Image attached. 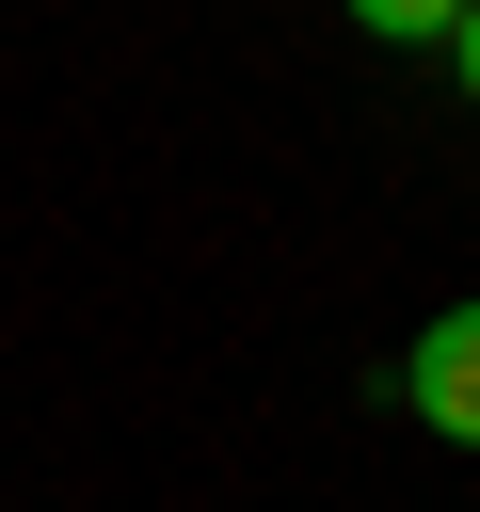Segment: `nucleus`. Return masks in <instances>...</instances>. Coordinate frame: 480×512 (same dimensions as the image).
Returning <instances> with one entry per match:
<instances>
[{
  "instance_id": "f257e3e1",
  "label": "nucleus",
  "mask_w": 480,
  "mask_h": 512,
  "mask_svg": "<svg viewBox=\"0 0 480 512\" xmlns=\"http://www.w3.org/2000/svg\"><path fill=\"white\" fill-rule=\"evenodd\" d=\"M400 416L448 432V448H480V288L416 320V352H400Z\"/></svg>"
},
{
  "instance_id": "f03ea898",
  "label": "nucleus",
  "mask_w": 480,
  "mask_h": 512,
  "mask_svg": "<svg viewBox=\"0 0 480 512\" xmlns=\"http://www.w3.org/2000/svg\"><path fill=\"white\" fill-rule=\"evenodd\" d=\"M336 16H352L368 48H448V32H464V0H336Z\"/></svg>"
},
{
  "instance_id": "7ed1b4c3",
  "label": "nucleus",
  "mask_w": 480,
  "mask_h": 512,
  "mask_svg": "<svg viewBox=\"0 0 480 512\" xmlns=\"http://www.w3.org/2000/svg\"><path fill=\"white\" fill-rule=\"evenodd\" d=\"M448 80H464V112H480V0H464V32H448Z\"/></svg>"
}]
</instances>
